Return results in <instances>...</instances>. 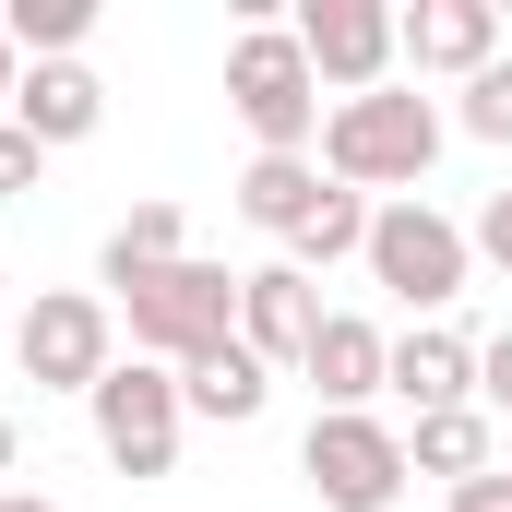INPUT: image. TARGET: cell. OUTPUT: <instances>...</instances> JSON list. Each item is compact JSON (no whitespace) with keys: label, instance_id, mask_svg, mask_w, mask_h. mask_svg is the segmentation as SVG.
Wrapping results in <instances>:
<instances>
[{"label":"cell","instance_id":"6da1fadb","mask_svg":"<svg viewBox=\"0 0 512 512\" xmlns=\"http://www.w3.org/2000/svg\"><path fill=\"white\" fill-rule=\"evenodd\" d=\"M429 155H441V108H429L417 84L334 96V120H322V167H334V191H417Z\"/></svg>","mask_w":512,"mask_h":512},{"label":"cell","instance_id":"7a4b0ae2","mask_svg":"<svg viewBox=\"0 0 512 512\" xmlns=\"http://www.w3.org/2000/svg\"><path fill=\"white\" fill-rule=\"evenodd\" d=\"M120 322H131V358H155V370H191L203 346H227L239 334V274H215V262H155V274H120Z\"/></svg>","mask_w":512,"mask_h":512},{"label":"cell","instance_id":"3957f363","mask_svg":"<svg viewBox=\"0 0 512 512\" xmlns=\"http://www.w3.org/2000/svg\"><path fill=\"white\" fill-rule=\"evenodd\" d=\"M227 108L251 120L262 155H298V143L322 131V72H310L298 24H239V36H227Z\"/></svg>","mask_w":512,"mask_h":512},{"label":"cell","instance_id":"277c9868","mask_svg":"<svg viewBox=\"0 0 512 512\" xmlns=\"http://www.w3.org/2000/svg\"><path fill=\"white\" fill-rule=\"evenodd\" d=\"M358 262L382 274L405 310H453V298H465V274H477V239H465L441 203H417V191H405V203L370 215V251H358Z\"/></svg>","mask_w":512,"mask_h":512},{"label":"cell","instance_id":"5b68a950","mask_svg":"<svg viewBox=\"0 0 512 512\" xmlns=\"http://www.w3.org/2000/svg\"><path fill=\"white\" fill-rule=\"evenodd\" d=\"M12 358H24L36 393H96L108 370H120V310L84 298V286H48V298L12 322Z\"/></svg>","mask_w":512,"mask_h":512},{"label":"cell","instance_id":"8992f818","mask_svg":"<svg viewBox=\"0 0 512 512\" xmlns=\"http://www.w3.org/2000/svg\"><path fill=\"white\" fill-rule=\"evenodd\" d=\"M84 405H96V453H108L120 477H167V465H179V429H191V405H179V370H155V358H120V370L84 393Z\"/></svg>","mask_w":512,"mask_h":512},{"label":"cell","instance_id":"52a82bcc","mask_svg":"<svg viewBox=\"0 0 512 512\" xmlns=\"http://www.w3.org/2000/svg\"><path fill=\"white\" fill-rule=\"evenodd\" d=\"M298 477H310L322 512H393L405 501V429H382V417H310Z\"/></svg>","mask_w":512,"mask_h":512},{"label":"cell","instance_id":"ba28073f","mask_svg":"<svg viewBox=\"0 0 512 512\" xmlns=\"http://www.w3.org/2000/svg\"><path fill=\"white\" fill-rule=\"evenodd\" d=\"M298 48L334 96H382L393 72V12L382 0H298Z\"/></svg>","mask_w":512,"mask_h":512},{"label":"cell","instance_id":"9c48e42d","mask_svg":"<svg viewBox=\"0 0 512 512\" xmlns=\"http://www.w3.org/2000/svg\"><path fill=\"white\" fill-rule=\"evenodd\" d=\"M393 60L477 84V72L501 60V0H417V12H393Z\"/></svg>","mask_w":512,"mask_h":512},{"label":"cell","instance_id":"30bf717a","mask_svg":"<svg viewBox=\"0 0 512 512\" xmlns=\"http://www.w3.org/2000/svg\"><path fill=\"white\" fill-rule=\"evenodd\" d=\"M310 334H322V286H310L298 262L239 274V346H251L262 370H298V358H310Z\"/></svg>","mask_w":512,"mask_h":512},{"label":"cell","instance_id":"8fae6325","mask_svg":"<svg viewBox=\"0 0 512 512\" xmlns=\"http://www.w3.org/2000/svg\"><path fill=\"white\" fill-rule=\"evenodd\" d=\"M298 370L322 382V417H370V393H382V370H393V334L358 322V310H322V334H310Z\"/></svg>","mask_w":512,"mask_h":512},{"label":"cell","instance_id":"7c38bea8","mask_svg":"<svg viewBox=\"0 0 512 512\" xmlns=\"http://www.w3.org/2000/svg\"><path fill=\"white\" fill-rule=\"evenodd\" d=\"M96 120H108V84H96L84 60H24V84H12V131H36V143L60 155V143H84Z\"/></svg>","mask_w":512,"mask_h":512},{"label":"cell","instance_id":"4fadbf2b","mask_svg":"<svg viewBox=\"0 0 512 512\" xmlns=\"http://www.w3.org/2000/svg\"><path fill=\"white\" fill-rule=\"evenodd\" d=\"M382 393H405L417 417H453V405H477V346H465V334H441V322H417V334H393Z\"/></svg>","mask_w":512,"mask_h":512},{"label":"cell","instance_id":"5bb4252c","mask_svg":"<svg viewBox=\"0 0 512 512\" xmlns=\"http://www.w3.org/2000/svg\"><path fill=\"white\" fill-rule=\"evenodd\" d=\"M262 393H274V370H262L239 334H227V346H203V358L179 370V405H191V417H227V429H251Z\"/></svg>","mask_w":512,"mask_h":512},{"label":"cell","instance_id":"9a60e30c","mask_svg":"<svg viewBox=\"0 0 512 512\" xmlns=\"http://www.w3.org/2000/svg\"><path fill=\"white\" fill-rule=\"evenodd\" d=\"M405 477H453V489H477V477H489V405L417 417V441H405Z\"/></svg>","mask_w":512,"mask_h":512},{"label":"cell","instance_id":"2e32d148","mask_svg":"<svg viewBox=\"0 0 512 512\" xmlns=\"http://www.w3.org/2000/svg\"><path fill=\"white\" fill-rule=\"evenodd\" d=\"M310 203H322V167H310V155H251V179H239V215H251V227L298 239Z\"/></svg>","mask_w":512,"mask_h":512},{"label":"cell","instance_id":"e0dca14e","mask_svg":"<svg viewBox=\"0 0 512 512\" xmlns=\"http://www.w3.org/2000/svg\"><path fill=\"white\" fill-rule=\"evenodd\" d=\"M346 251H370V203H358V191H322V203H310V227L286 239V262H298V274H322V262H346Z\"/></svg>","mask_w":512,"mask_h":512},{"label":"cell","instance_id":"ac0fdd59","mask_svg":"<svg viewBox=\"0 0 512 512\" xmlns=\"http://www.w3.org/2000/svg\"><path fill=\"white\" fill-rule=\"evenodd\" d=\"M84 24H96V0H12V12H0V36H12L24 60H72Z\"/></svg>","mask_w":512,"mask_h":512},{"label":"cell","instance_id":"d6986e66","mask_svg":"<svg viewBox=\"0 0 512 512\" xmlns=\"http://www.w3.org/2000/svg\"><path fill=\"white\" fill-rule=\"evenodd\" d=\"M155 262H179V203H131L120 227H108V286L120 274H155Z\"/></svg>","mask_w":512,"mask_h":512},{"label":"cell","instance_id":"ffe728a7","mask_svg":"<svg viewBox=\"0 0 512 512\" xmlns=\"http://www.w3.org/2000/svg\"><path fill=\"white\" fill-rule=\"evenodd\" d=\"M453 120L477 131V143H512V60H489V72L465 84V108H453Z\"/></svg>","mask_w":512,"mask_h":512},{"label":"cell","instance_id":"44dd1931","mask_svg":"<svg viewBox=\"0 0 512 512\" xmlns=\"http://www.w3.org/2000/svg\"><path fill=\"white\" fill-rule=\"evenodd\" d=\"M465 239H477V262L512 286V191H489V203H477V227H465Z\"/></svg>","mask_w":512,"mask_h":512},{"label":"cell","instance_id":"7402d4cb","mask_svg":"<svg viewBox=\"0 0 512 512\" xmlns=\"http://www.w3.org/2000/svg\"><path fill=\"white\" fill-rule=\"evenodd\" d=\"M36 167H48V143L0 120V203H24V191H36Z\"/></svg>","mask_w":512,"mask_h":512},{"label":"cell","instance_id":"603a6c76","mask_svg":"<svg viewBox=\"0 0 512 512\" xmlns=\"http://www.w3.org/2000/svg\"><path fill=\"white\" fill-rule=\"evenodd\" d=\"M477 393H489V405H501V417H512V322H501V334H489V346H477Z\"/></svg>","mask_w":512,"mask_h":512},{"label":"cell","instance_id":"cb8c5ba5","mask_svg":"<svg viewBox=\"0 0 512 512\" xmlns=\"http://www.w3.org/2000/svg\"><path fill=\"white\" fill-rule=\"evenodd\" d=\"M441 512H512V477H501V465H489L477 489H453V501H441Z\"/></svg>","mask_w":512,"mask_h":512},{"label":"cell","instance_id":"d4e9b609","mask_svg":"<svg viewBox=\"0 0 512 512\" xmlns=\"http://www.w3.org/2000/svg\"><path fill=\"white\" fill-rule=\"evenodd\" d=\"M12 84H24V48L0 36V120H12Z\"/></svg>","mask_w":512,"mask_h":512},{"label":"cell","instance_id":"484cf974","mask_svg":"<svg viewBox=\"0 0 512 512\" xmlns=\"http://www.w3.org/2000/svg\"><path fill=\"white\" fill-rule=\"evenodd\" d=\"M12 465H24V429H12V405H0V477H12Z\"/></svg>","mask_w":512,"mask_h":512},{"label":"cell","instance_id":"4316f807","mask_svg":"<svg viewBox=\"0 0 512 512\" xmlns=\"http://www.w3.org/2000/svg\"><path fill=\"white\" fill-rule=\"evenodd\" d=\"M0 512H60V501H36V489H0Z\"/></svg>","mask_w":512,"mask_h":512}]
</instances>
